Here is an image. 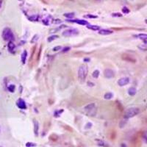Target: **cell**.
<instances>
[{
  "label": "cell",
  "mask_w": 147,
  "mask_h": 147,
  "mask_svg": "<svg viewBox=\"0 0 147 147\" xmlns=\"http://www.w3.org/2000/svg\"><path fill=\"white\" fill-rule=\"evenodd\" d=\"M144 133L143 132H138L137 133L134 135L133 137L131 139V143L134 147H140L142 142L143 137Z\"/></svg>",
  "instance_id": "obj_1"
},
{
  "label": "cell",
  "mask_w": 147,
  "mask_h": 147,
  "mask_svg": "<svg viewBox=\"0 0 147 147\" xmlns=\"http://www.w3.org/2000/svg\"><path fill=\"white\" fill-rule=\"evenodd\" d=\"M2 38L5 40L7 41H13L14 40V35L13 33V31L8 27H6L2 31Z\"/></svg>",
  "instance_id": "obj_2"
},
{
  "label": "cell",
  "mask_w": 147,
  "mask_h": 147,
  "mask_svg": "<svg viewBox=\"0 0 147 147\" xmlns=\"http://www.w3.org/2000/svg\"><path fill=\"white\" fill-rule=\"evenodd\" d=\"M140 113V110L138 107H131L127 109L124 113V118L125 119H130L137 115Z\"/></svg>",
  "instance_id": "obj_3"
},
{
  "label": "cell",
  "mask_w": 147,
  "mask_h": 147,
  "mask_svg": "<svg viewBox=\"0 0 147 147\" xmlns=\"http://www.w3.org/2000/svg\"><path fill=\"white\" fill-rule=\"evenodd\" d=\"M88 69L86 65H82L80 66L78 70V77L79 78L84 80L88 75Z\"/></svg>",
  "instance_id": "obj_4"
},
{
  "label": "cell",
  "mask_w": 147,
  "mask_h": 147,
  "mask_svg": "<svg viewBox=\"0 0 147 147\" xmlns=\"http://www.w3.org/2000/svg\"><path fill=\"white\" fill-rule=\"evenodd\" d=\"M96 105L94 103L88 104L84 107V110L89 114V115H94L96 113Z\"/></svg>",
  "instance_id": "obj_5"
},
{
  "label": "cell",
  "mask_w": 147,
  "mask_h": 147,
  "mask_svg": "<svg viewBox=\"0 0 147 147\" xmlns=\"http://www.w3.org/2000/svg\"><path fill=\"white\" fill-rule=\"evenodd\" d=\"M78 33L79 31L77 29H69V30H65V31L63 32V35L65 37H71L78 35Z\"/></svg>",
  "instance_id": "obj_6"
},
{
  "label": "cell",
  "mask_w": 147,
  "mask_h": 147,
  "mask_svg": "<svg viewBox=\"0 0 147 147\" xmlns=\"http://www.w3.org/2000/svg\"><path fill=\"white\" fill-rule=\"evenodd\" d=\"M121 58L123 60H125L127 62L129 63H136V59L132 56L130 55H128V54H123L121 56Z\"/></svg>",
  "instance_id": "obj_7"
},
{
  "label": "cell",
  "mask_w": 147,
  "mask_h": 147,
  "mask_svg": "<svg viewBox=\"0 0 147 147\" xmlns=\"http://www.w3.org/2000/svg\"><path fill=\"white\" fill-rule=\"evenodd\" d=\"M129 77H122V78L119 79V80L118 81V84L119 86H124L129 84Z\"/></svg>",
  "instance_id": "obj_8"
},
{
  "label": "cell",
  "mask_w": 147,
  "mask_h": 147,
  "mask_svg": "<svg viewBox=\"0 0 147 147\" xmlns=\"http://www.w3.org/2000/svg\"><path fill=\"white\" fill-rule=\"evenodd\" d=\"M17 107L19 109H22V110H25L27 108V105H26L25 102L22 99H19L16 102Z\"/></svg>",
  "instance_id": "obj_9"
},
{
  "label": "cell",
  "mask_w": 147,
  "mask_h": 147,
  "mask_svg": "<svg viewBox=\"0 0 147 147\" xmlns=\"http://www.w3.org/2000/svg\"><path fill=\"white\" fill-rule=\"evenodd\" d=\"M104 75H105V77L106 78L111 79L114 77V72L113 71H112L111 69H107L105 70V71H104Z\"/></svg>",
  "instance_id": "obj_10"
},
{
  "label": "cell",
  "mask_w": 147,
  "mask_h": 147,
  "mask_svg": "<svg viewBox=\"0 0 147 147\" xmlns=\"http://www.w3.org/2000/svg\"><path fill=\"white\" fill-rule=\"evenodd\" d=\"M69 22L78 24H80V25H88V24L87 21L80 20V19H77V20H69Z\"/></svg>",
  "instance_id": "obj_11"
},
{
  "label": "cell",
  "mask_w": 147,
  "mask_h": 147,
  "mask_svg": "<svg viewBox=\"0 0 147 147\" xmlns=\"http://www.w3.org/2000/svg\"><path fill=\"white\" fill-rule=\"evenodd\" d=\"M99 33L102 35H110V34H112L113 31H111L110 30H106V29H102V30H99Z\"/></svg>",
  "instance_id": "obj_12"
},
{
  "label": "cell",
  "mask_w": 147,
  "mask_h": 147,
  "mask_svg": "<svg viewBox=\"0 0 147 147\" xmlns=\"http://www.w3.org/2000/svg\"><path fill=\"white\" fill-rule=\"evenodd\" d=\"M7 47H8V49L10 52H13L14 50H15L16 46L15 44H13V41H10L8 43V45H7Z\"/></svg>",
  "instance_id": "obj_13"
},
{
  "label": "cell",
  "mask_w": 147,
  "mask_h": 147,
  "mask_svg": "<svg viewBox=\"0 0 147 147\" xmlns=\"http://www.w3.org/2000/svg\"><path fill=\"white\" fill-rule=\"evenodd\" d=\"M137 93V90L135 87H131L129 88L128 90V94L129 96H135Z\"/></svg>",
  "instance_id": "obj_14"
},
{
  "label": "cell",
  "mask_w": 147,
  "mask_h": 147,
  "mask_svg": "<svg viewBox=\"0 0 147 147\" xmlns=\"http://www.w3.org/2000/svg\"><path fill=\"white\" fill-rule=\"evenodd\" d=\"M135 37L140 39V40H147V34L140 33V34H138V35H135Z\"/></svg>",
  "instance_id": "obj_15"
},
{
  "label": "cell",
  "mask_w": 147,
  "mask_h": 147,
  "mask_svg": "<svg viewBox=\"0 0 147 147\" xmlns=\"http://www.w3.org/2000/svg\"><path fill=\"white\" fill-rule=\"evenodd\" d=\"M27 52L26 50L24 51L22 54V63H25L26 60H27Z\"/></svg>",
  "instance_id": "obj_16"
},
{
  "label": "cell",
  "mask_w": 147,
  "mask_h": 147,
  "mask_svg": "<svg viewBox=\"0 0 147 147\" xmlns=\"http://www.w3.org/2000/svg\"><path fill=\"white\" fill-rule=\"evenodd\" d=\"M34 126H35L34 131H35V136H38V121H34Z\"/></svg>",
  "instance_id": "obj_17"
},
{
  "label": "cell",
  "mask_w": 147,
  "mask_h": 147,
  "mask_svg": "<svg viewBox=\"0 0 147 147\" xmlns=\"http://www.w3.org/2000/svg\"><path fill=\"white\" fill-rule=\"evenodd\" d=\"M88 28L90 29V30H94V31H96V30H99L100 29V27L96 25H88Z\"/></svg>",
  "instance_id": "obj_18"
},
{
  "label": "cell",
  "mask_w": 147,
  "mask_h": 147,
  "mask_svg": "<svg viewBox=\"0 0 147 147\" xmlns=\"http://www.w3.org/2000/svg\"><path fill=\"white\" fill-rule=\"evenodd\" d=\"M105 99H111L113 97V94L112 93H110V92H108L107 94H105Z\"/></svg>",
  "instance_id": "obj_19"
},
{
  "label": "cell",
  "mask_w": 147,
  "mask_h": 147,
  "mask_svg": "<svg viewBox=\"0 0 147 147\" xmlns=\"http://www.w3.org/2000/svg\"><path fill=\"white\" fill-rule=\"evenodd\" d=\"M57 38H58V35H52V36L49 37L47 40H48V42H52V40H55V39H57Z\"/></svg>",
  "instance_id": "obj_20"
},
{
  "label": "cell",
  "mask_w": 147,
  "mask_h": 147,
  "mask_svg": "<svg viewBox=\"0 0 147 147\" xmlns=\"http://www.w3.org/2000/svg\"><path fill=\"white\" fill-rule=\"evenodd\" d=\"M138 49L142 51H147V44H141L138 46Z\"/></svg>",
  "instance_id": "obj_21"
},
{
  "label": "cell",
  "mask_w": 147,
  "mask_h": 147,
  "mask_svg": "<svg viewBox=\"0 0 147 147\" xmlns=\"http://www.w3.org/2000/svg\"><path fill=\"white\" fill-rule=\"evenodd\" d=\"M92 76H93V77L94 78H98L99 76V71L98 70H95L94 72H93V74H92Z\"/></svg>",
  "instance_id": "obj_22"
},
{
  "label": "cell",
  "mask_w": 147,
  "mask_h": 147,
  "mask_svg": "<svg viewBox=\"0 0 147 147\" xmlns=\"http://www.w3.org/2000/svg\"><path fill=\"white\" fill-rule=\"evenodd\" d=\"M30 19L31 21H32V22H36V21H38V15L32 16L30 18Z\"/></svg>",
  "instance_id": "obj_23"
},
{
  "label": "cell",
  "mask_w": 147,
  "mask_h": 147,
  "mask_svg": "<svg viewBox=\"0 0 147 147\" xmlns=\"http://www.w3.org/2000/svg\"><path fill=\"white\" fill-rule=\"evenodd\" d=\"M8 88L9 91L12 92V93H13V92H14V90H15L16 87H15V85H10L8 86V88Z\"/></svg>",
  "instance_id": "obj_24"
},
{
  "label": "cell",
  "mask_w": 147,
  "mask_h": 147,
  "mask_svg": "<svg viewBox=\"0 0 147 147\" xmlns=\"http://www.w3.org/2000/svg\"><path fill=\"white\" fill-rule=\"evenodd\" d=\"M64 16L66 18H73L74 16V13H65L64 14Z\"/></svg>",
  "instance_id": "obj_25"
},
{
  "label": "cell",
  "mask_w": 147,
  "mask_h": 147,
  "mask_svg": "<svg viewBox=\"0 0 147 147\" xmlns=\"http://www.w3.org/2000/svg\"><path fill=\"white\" fill-rule=\"evenodd\" d=\"M38 35H34V37L32 38V40H31V43H32V44H33V43H35V42L38 40Z\"/></svg>",
  "instance_id": "obj_26"
},
{
  "label": "cell",
  "mask_w": 147,
  "mask_h": 147,
  "mask_svg": "<svg viewBox=\"0 0 147 147\" xmlns=\"http://www.w3.org/2000/svg\"><path fill=\"white\" fill-rule=\"evenodd\" d=\"M122 11H123V13H125V14H127V13H129V9L127 8V7H123V9H122Z\"/></svg>",
  "instance_id": "obj_27"
},
{
  "label": "cell",
  "mask_w": 147,
  "mask_h": 147,
  "mask_svg": "<svg viewBox=\"0 0 147 147\" xmlns=\"http://www.w3.org/2000/svg\"><path fill=\"white\" fill-rule=\"evenodd\" d=\"M61 49V47L58 46V47H55L53 48V51L54 52H57V51L60 50Z\"/></svg>",
  "instance_id": "obj_28"
},
{
  "label": "cell",
  "mask_w": 147,
  "mask_h": 147,
  "mask_svg": "<svg viewBox=\"0 0 147 147\" xmlns=\"http://www.w3.org/2000/svg\"><path fill=\"white\" fill-rule=\"evenodd\" d=\"M29 144H30V145H29V144H26V146H27V147H35L36 146V144H34V143H29Z\"/></svg>",
  "instance_id": "obj_29"
},
{
  "label": "cell",
  "mask_w": 147,
  "mask_h": 147,
  "mask_svg": "<svg viewBox=\"0 0 147 147\" xmlns=\"http://www.w3.org/2000/svg\"><path fill=\"white\" fill-rule=\"evenodd\" d=\"M70 47H65V48L63 49V52H68V51L69 50V49H70Z\"/></svg>",
  "instance_id": "obj_30"
},
{
  "label": "cell",
  "mask_w": 147,
  "mask_h": 147,
  "mask_svg": "<svg viewBox=\"0 0 147 147\" xmlns=\"http://www.w3.org/2000/svg\"><path fill=\"white\" fill-rule=\"evenodd\" d=\"M113 16H117V17H121L122 16V15L121 13H114V14H113Z\"/></svg>",
  "instance_id": "obj_31"
},
{
  "label": "cell",
  "mask_w": 147,
  "mask_h": 147,
  "mask_svg": "<svg viewBox=\"0 0 147 147\" xmlns=\"http://www.w3.org/2000/svg\"><path fill=\"white\" fill-rule=\"evenodd\" d=\"M86 17H88V18H97L96 16H92V15H88L86 16Z\"/></svg>",
  "instance_id": "obj_32"
},
{
  "label": "cell",
  "mask_w": 147,
  "mask_h": 147,
  "mask_svg": "<svg viewBox=\"0 0 147 147\" xmlns=\"http://www.w3.org/2000/svg\"><path fill=\"white\" fill-rule=\"evenodd\" d=\"M2 2H3V1H2V0H0V7H2Z\"/></svg>",
  "instance_id": "obj_33"
},
{
  "label": "cell",
  "mask_w": 147,
  "mask_h": 147,
  "mask_svg": "<svg viewBox=\"0 0 147 147\" xmlns=\"http://www.w3.org/2000/svg\"><path fill=\"white\" fill-rule=\"evenodd\" d=\"M0 133H1V127H0Z\"/></svg>",
  "instance_id": "obj_34"
},
{
  "label": "cell",
  "mask_w": 147,
  "mask_h": 147,
  "mask_svg": "<svg viewBox=\"0 0 147 147\" xmlns=\"http://www.w3.org/2000/svg\"><path fill=\"white\" fill-rule=\"evenodd\" d=\"M146 23L147 24V19H146Z\"/></svg>",
  "instance_id": "obj_35"
},
{
  "label": "cell",
  "mask_w": 147,
  "mask_h": 147,
  "mask_svg": "<svg viewBox=\"0 0 147 147\" xmlns=\"http://www.w3.org/2000/svg\"><path fill=\"white\" fill-rule=\"evenodd\" d=\"M0 147H2V146H0Z\"/></svg>",
  "instance_id": "obj_36"
},
{
  "label": "cell",
  "mask_w": 147,
  "mask_h": 147,
  "mask_svg": "<svg viewBox=\"0 0 147 147\" xmlns=\"http://www.w3.org/2000/svg\"><path fill=\"white\" fill-rule=\"evenodd\" d=\"M146 121H147V119H146Z\"/></svg>",
  "instance_id": "obj_37"
}]
</instances>
